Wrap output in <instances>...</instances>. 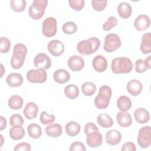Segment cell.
I'll use <instances>...</instances> for the list:
<instances>
[{
  "mask_svg": "<svg viewBox=\"0 0 151 151\" xmlns=\"http://www.w3.org/2000/svg\"><path fill=\"white\" fill-rule=\"evenodd\" d=\"M84 133L87 136V144L90 147H97L101 145L103 137L94 123L92 122L86 123L84 126Z\"/></svg>",
  "mask_w": 151,
  "mask_h": 151,
  "instance_id": "6da1fadb",
  "label": "cell"
},
{
  "mask_svg": "<svg viewBox=\"0 0 151 151\" xmlns=\"http://www.w3.org/2000/svg\"><path fill=\"white\" fill-rule=\"evenodd\" d=\"M27 53V47L22 44L18 43L14 45L13 54L11 59V65L14 69L21 68L24 63Z\"/></svg>",
  "mask_w": 151,
  "mask_h": 151,
  "instance_id": "7a4b0ae2",
  "label": "cell"
},
{
  "mask_svg": "<svg viewBox=\"0 0 151 151\" xmlns=\"http://www.w3.org/2000/svg\"><path fill=\"white\" fill-rule=\"evenodd\" d=\"M100 46V41L96 37H91L80 41L77 45V51L84 55L91 54L98 50Z\"/></svg>",
  "mask_w": 151,
  "mask_h": 151,
  "instance_id": "3957f363",
  "label": "cell"
},
{
  "mask_svg": "<svg viewBox=\"0 0 151 151\" xmlns=\"http://www.w3.org/2000/svg\"><path fill=\"white\" fill-rule=\"evenodd\" d=\"M133 67L132 61L127 57H116L111 61V71L115 74L129 73Z\"/></svg>",
  "mask_w": 151,
  "mask_h": 151,
  "instance_id": "277c9868",
  "label": "cell"
},
{
  "mask_svg": "<svg viewBox=\"0 0 151 151\" xmlns=\"http://www.w3.org/2000/svg\"><path fill=\"white\" fill-rule=\"evenodd\" d=\"M111 88L106 85L100 87L98 94L94 99V104L99 109H104L107 108L110 103L111 97Z\"/></svg>",
  "mask_w": 151,
  "mask_h": 151,
  "instance_id": "5b68a950",
  "label": "cell"
},
{
  "mask_svg": "<svg viewBox=\"0 0 151 151\" xmlns=\"http://www.w3.org/2000/svg\"><path fill=\"white\" fill-rule=\"evenodd\" d=\"M48 5L47 0H34L29 8L28 14L30 18L34 20L41 18L45 12V8Z\"/></svg>",
  "mask_w": 151,
  "mask_h": 151,
  "instance_id": "8992f818",
  "label": "cell"
},
{
  "mask_svg": "<svg viewBox=\"0 0 151 151\" xmlns=\"http://www.w3.org/2000/svg\"><path fill=\"white\" fill-rule=\"evenodd\" d=\"M121 45L122 41L118 35L116 34H109L105 37L103 48L106 51L111 52L117 50Z\"/></svg>",
  "mask_w": 151,
  "mask_h": 151,
  "instance_id": "52a82bcc",
  "label": "cell"
},
{
  "mask_svg": "<svg viewBox=\"0 0 151 151\" xmlns=\"http://www.w3.org/2000/svg\"><path fill=\"white\" fill-rule=\"evenodd\" d=\"M27 78L32 83H43L47 78V73L44 69H31L27 73Z\"/></svg>",
  "mask_w": 151,
  "mask_h": 151,
  "instance_id": "ba28073f",
  "label": "cell"
},
{
  "mask_svg": "<svg viewBox=\"0 0 151 151\" xmlns=\"http://www.w3.org/2000/svg\"><path fill=\"white\" fill-rule=\"evenodd\" d=\"M137 143L142 148H147L151 144V127L146 126L142 127L138 133Z\"/></svg>",
  "mask_w": 151,
  "mask_h": 151,
  "instance_id": "9c48e42d",
  "label": "cell"
},
{
  "mask_svg": "<svg viewBox=\"0 0 151 151\" xmlns=\"http://www.w3.org/2000/svg\"><path fill=\"white\" fill-rule=\"evenodd\" d=\"M42 32L46 37H54L57 31V22L53 17L47 18L42 22Z\"/></svg>",
  "mask_w": 151,
  "mask_h": 151,
  "instance_id": "30bf717a",
  "label": "cell"
},
{
  "mask_svg": "<svg viewBox=\"0 0 151 151\" xmlns=\"http://www.w3.org/2000/svg\"><path fill=\"white\" fill-rule=\"evenodd\" d=\"M34 64L37 68L48 70L51 66V60L46 54L38 53L34 58Z\"/></svg>",
  "mask_w": 151,
  "mask_h": 151,
  "instance_id": "8fae6325",
  "label": "cell"
},
{
  "mask_svg": "<svg viewBox=\"0 0 151 151\" xmlns=\"http://www.w3.org/2000/svg\"><path fill=\"white\" fill-rule=\"evenodd\" d=\"M67 65L71 71H79L84 68V61L80 55H74L68 58Z\"/></svg>",
  "mask_w": 151,
  "mask_h": 151,
  "instance_id": "7c38bea8",
  "label": "cell"
},
{
  "mask_svg": "<svg viewBox=\"0 0 151 151\" xmlns=\"http://www.w3.org/2000/svg\"><path fill=\"white\" fill-rule=\"evenodd\" d=\"M47 48L49 52L55 57L61 55L64 51V45L63 43L57 40L50 41L48 44Z\"/></svg>",
  "mask_w": 151,
  "mask_h": 151,
  "instance_id": "4fadbf2b",
  "label": "cell"
},
{
  "mask_svg": "<svg viewBox=\"0 0 151 151\" xmlns=\"http://www.w3.org/2000/svg\"><path fill=\"white\" fill-rule=\"evenodd\" d=\"M150 18L146 15L141 14L135 19L134 26L137 30L143 31L148 29L150 26Z\"/></svg>",
  "mask_w": 151,
  "mask_h": 151,
  "instance_id": "5bb4252c",
  "label": "cell"
},
{
  "mask_svg": "<svg viewBox=\"0 0 151 151\" xmlns=\"http://www.w3.org/2000/svg\"><path fill=\"white\" fill-rule=\"evenodd\" d=\"M92 66L97 72H104L107 67V61L104 56L101 55H97L93 59Z\"/></svg>",
  "mask_w": 151,
  "mask_h": 151,
  "instance_id": "9a60e30c",
  "label": "cell"
},
{
  "mask_svg": "<svg viewBox=\"0 0 151 151\" xmlns=\"http://www.w3.org/2000/svg\"><path fill=\"white\" fill-rule=\"evenodd\" d=\"M143 86L140 81L136 79H133L129 81L127 84V91L133 96H138L142 91Z\"/></svg>",
  "mask_w": 151,
  "mask_h": 151,
  "instance_id": "2e32d148",
  "label": "cell"
},
{
  "mask_svg": "<svg viewBox=\"0 0 151 151\" xmlns=\"http://www.w3.org/2000/svg\"><path fill=\"white\" fill-rule=\"evenodd\" d=\"M121 139L122 134L117 130H110L106 134V142L109 145H116L120 143Z\"/></svg>",
  "mask_w": 151,
  "mask_h": 151,
  "instance_id": "e0dca14e",
  "label": "cell"
},
{
  "mask_svg": "<svg viewBox=\"0 0 151 151\" xmlns=\"http://www.w3.org/2000/svg\"><path fill=\"white\" fill-rule=\"evenodd\" d=\"M118 124L123 127H127L132 123V118L130 114L126 111H119L116 115Z\"/></svg>",
  "mask_w": 151,
  "mask_h": 151,
  "instance_id": "ac0fdd59",
  "label": "cell"
},
{
  "mask_svg": "<svg viewBox=\"0 0 151 151\" xmlns=\"http://www.w3.org/2000/svg\"><path fill=\"white\" fill-rule=\"evenodd\" d=\"M134 117L136 121L140 124L146 123L150 120V114L149 111L142 107H139L134 111Z\"/></svg>",
  "mask_w": 151,
  "mask_h": 151,
  "instance_id": "d6986e66",
  "label": "cell"
},
{
  "mask_svg": "<svg viewBox=\"0 0 151 151\" xmlns=\"http://www.w3.org/2000/svg\"><path fill=\"white\" fill-rule=\"evenodd\" d=\"M38 112V107L37 105L33 102L28 103L23 110L25 117L29 120L35 119Z\"/></svg>",
  "mask_w": 151,
  "mask_h": 151,
  "instance_id": "ffe728a7",
  "label": "cell"
},
{
  "mask_svg": "<svg viewBox=\"0 0 151 151\" xmlns=\"http://www.w3.org/2000/svg\"><path fill=\"white\" fill-rule=\"evenodd\" d=\"M6 83L12 87H17L20 86L23 83V78L21 74L12 73L9 74L6 79Z\"/></svg>",
  "mask_w": 151,
  "mask_h": 151,
  "instance_id": "44dd1931",
  "label": "cell"
},
{
  "mask_svg": "<svg viewBox=\"0 0 151 151\" xmlns=\"http://www.w3.org/2000/svg\"><path fill=\"white\" fill-rule=\"evenodd\" d=\"M54 80L58 84H64L70 78V73L64 69L57 70L53 74Z\"/></svg>",
  "mask_w": 151,
  "mask_h": 151,
  "instance_id": "7402d4cb",
  "label": "cell"
},
{
  "mask_svg": "<svg viewBox=\"0 0 151 151\" xmlns=\"http://www.w3.org/2000/svg\"><path fill=\"white\" fill-rule=\"evenodd\" d=\"M140 50L143 54H149L151 52V34L145 33L142 37Z\"/></svg>",
  "mask_w": 151,
  "mask_h": 151,
  "instance_id": "603a6c76",
  "label": "cell"
},
{
  "mask_svg": "<svg viewBox=\"0 0 151 151\" xmlns=\"http://www.w3.org/2000/svg\"><path fill=\"white\" fill-rule=\"evenodd\" d=\"M117 12L121 18L123 19L128 18L132 13V6L127 2H122L118 5Z\"/></svg>",
  "mask_w": 151,
  "mask_h": 151,
  "instance_id": "cb8c5ba5",
  "label": "cell"
},
{
  "mask_svg": "<svg viewBox=\"0 0 151 151\" xmlns=\"http://www.w3.org/2000/svg\"><path fill=\"white\" fill-rule=\"evenodd\" d=\"M150 58L151 56H148L146 59H139L135 62V71L139 73L145 72L147 69L150 68Z\"/></svg>",
  "mask_w": 151,
  "mask_h": 151,
  "instance_id": "d4e9b609",
  "label": "cell"
},
{
  "mask_svg": "<svg viewBox=\"0 0 151 151\" xmlns=\"http://www.w3.org/2000/svg\"><path fill=\"white\" fill-rule=\"evenodd\" d=\"M45 130L47 134L51 137H58L61 136L63 133L61 126L57 123L49 124L45 127Z\"/></svg>",
  "mask_w": 151,
  "mask_h": 151,
  "instance_id": "484cf974",
  "label": "cell"
},
{
  "mask_svg": "<svg viewBox=\"0 0 151 151\" xmlns=\"http://www.w3.org/2000/svg\"><path fill=\"white\" fill-rule=\"evenodd\" d=\"M65 129V133L68 136L73 137L77 136L80 132L81 126L77 122L70 121L66 124Z\"/></svg>",
  "mask_w": 151,
  "mask_h": 151,
  "instance_id": "4316f807",
  "label": "cell"
},
{
  "mask_svg": "<svg viewBox=\"0 0 151 151\" xmlns=\"http://www.w3.org/2000/svg\"><path fill=\"white\" fill-rule=\"evenodd\" d=\"M117 106L122 111H128L132 106L130 99L124 95L120 96L117 100Z\"/></svg>",
  "mask_w": 151,
  "mask_h": 151,
  "instance_id": "83f0119b",
  "label": "cell"
},
{
  "mask_svg": "<svg viewBox=\"0 0 151 151\" xmlns=\"http://www.w3.org/2000/svg\"><path fill=\"white\" fill-rule=\"evenodd\" d=\"M97 122L101 127L104 128L110 127L113 124L112 118L106 113L100 114L97 117Z\"/></svg>",
  "mask_w": 151,
  "mask_h": 151,
  "instance_id": "f1b7e54d",
  "label": "cell"
},
{
  "mask_svg": "<svg viewBox=\"0 0 151 151\" xmlns=\"http://www.w3.org/2000/svg\"><path fill=\"white\" fill-rule=\"evenodd\" d=\"M11 138L15 140L22 139L25 135V130L21 126H15L11 127L9 132Z\"/></svg>",
  "mask_w": 151,
  "mask_h": 151,
  "instance_id": "f546056e",
  "label": "cell"
},
{
  "mask_svg": "<svg viewBox=\"0 0 151 151\" xmlns=\"http://www.w3.org/2000/svg\"><path fill=\"white\" fill-rule=\"evenodd\" d=\"M24 100L22 98L18 95L12 96L8 100V106L12 110H18L22 107Z\"/></svg>",
  "mask_w": 151,
  "mask_h": 151,
  "instance_id": "4dcf8cb0",
  "label": "cell"
},
{
  "mask_svg": "<svg viewBox=\"0 0 151 151\" xmlns=\"http://www.w3.org/2000/svg\"><path fill=\"white\" fill-rule=\"evenodd\" d=\"M28 135L32 139H38L42 134L41 128L40 125L36 123H31L27 127Z\"/></svg>",
  "mask_w": 151,
  "mask_h": 151,
  "instance_id": "1f68e13d",
  "label": "cell"
},
{
  "mask_svg": "<svg viewBox=\"0 0 151 151\" xmlns=\"http://www.w3.org/2000/svg\"><path fill=\"white\" fill-rule=\"evenodd\" d=\"M64 92L65 96L70 99H74L79 95L78 87L75 84H68L65 86Z\"/></svg>",
  "mask_w": 151,
  "mask_h": 151,
  "instance_id": "d6a6232c",
  "label": "cell"
},
{
  "mask_svg": "<svg viewBox=\"0 0 151 151\" xmlns=\"http://www.w3.org/2000/svg\"><path fill=\"white\" fill-rule=\"evenodd\" d=\"M96 90V85L90 81H87L81 85V90L83 93L86 96H91L94 94Z\"/></svg>",
  "mask_w": 151,
  "mask_h": 151,
  "instance_id": "836d02e7",
  "label": "cell"
},
{
  "mask_svg": "<svg viewBox=\"0 0 151 151\" xmlns=\"http://www.w3.org/2000/svg\"><path fill=\"white\" fill-rule=\"evenodd\" d=\"M10 6L12 11L17 12H21L24 11L26 7V1L25 0H11Z\"/></svg>",
  "mask_w": 151,
  "mask_h": 151,
  "instance_id": "e575fe53",
  "label": "cell"
},
{
  "mask_svg": "<svg viewBox=\"0 0 151 151\" xmlns=\"http://www.w3.org/2000/svg\"><path fill=\"white\" fill-rule=\"evenodd\" d=\"M62 30L66 34H73L77 30V26L74 22L68 21L63 24Z\"/></svg>",
  "mask_w": 151,
  "mask_h": 151,
  "instance_id": "d590c367",
  "label": "cell"
},
{
  "mask_svg": "<svg viewBox=\"0 0 151 151\" xmlns=\"http://www.w3.org/2000/svg\"><path fill=\"white\" fill-rule=\"evenodd\" d=\"M55 117L54 114H48L45 111H42L40 116V120L41 123L45 125L52 123L55 121Z\"/></svg>",
  "mask_w": 151,
  "mask_h": 151,
  "instance_id": "8d00e7d4",
  "label": "cell"
},
{
  "mask_svg": "<svg viewBox=\"0 0 151 151\" xmlns=\"http://www.w3.org/2000/svg\"><path fill=\"white\" fill-rule=\"evenodd\" d=\"M117 24V19L113 16H111L109 17L107 21L103 25V29L108 31L111 30L113 28L116 27Z\"/></svg>",
  "mask_w": 151,
  "mask_h": 151,
  "instance_id": "74e56055",
  "label": "cell"
},
{
  "mask_svg": "<svg viewBox=\"0 0 151 151\" xmlns=\"http://www.w3.org/2000/svg\"><path fill=\"white\" fill-rule=\"evenodd\" d=\"M11 47V41L6 37H1L0 38V51L1 53L8 52Z\"/></svg>",
  "mask_w": 151,
  "mask_h": 151,
  "instance_id": "f35d334b",
  "label": "cell"
},
{
  "mask_svg": "<svg viewBox=\"0 0 151 151\" xmlns=\"http://www.w3.org/2000/svg\"><path fill=\"white\" fill-rule=\"evenodd\" d=\"M24 123L22 117L19 114H12L9 118L10 125L13 127L15 126H22Z\"/></svg>",
  "mask_w": 151,
  "mask_h": 151,
  "instance_id": "ab89813d",
  "label": "cell"
},
{
  "mask_svg": "<svg viewBox=\"0 0 151 151\" xmlns=\"http://www.w3.org/2000/svg\"><path fill=\"white\" fill-rule=\"evenodd\" d=\"M84 0H69L68 4L70 6L77 11H81L84 6Z\"/></svg>",
  "mask_w": 151,
  "mask_h": 151,
  "instance_id": "60d3db41",
  "label": "cell"
},
{
  "mask_svg": "<svg viewBox=\"0 0 151 151\" xmlns=\"http://www.w3.org/2000/svg\"><path fill=\"white\" fill-rule=\"evenodd\" d=\"M107 4V0H103V1L92 0L91 1L92 7L96 11H103L106 8Z\"/></svg>",
  "mask_w": 151,
  "mask_h": 151,
  "instance_id": "b9f144b4",
  "label": "cell"
},
{
  "mask_svg": "<svg viewBox=\"0 0 151 151\" xmlns=\"http://www.w3.org/2000/svg\"><path fill=\"white\" fill-rule=\"evenodd\" d=\"M69 150L70 151H85L86 148L83 143L76 141L71 144Z\"/></svg>",
  "mask_w": 151,
  "mask_h": 151,
  "instance_id": "7bdbcfd3",
  "label": "cell"
},
{
  "mask_svg": "<svg viewBox=\"0 0 151 151\" xmlns=\"http://www.w3.org/2000/svg\"><path fill=\"white\" fill-rule=\"evenodd\" d=\"M14 150L15 151H30L31 150V147L29 143L26 142H22L17 144L15 147Z\"/></svg>",
  "mask_w": 151,
  "mask_h": 151,
  "instance_id": "ee69618b",
  "label": "cell"
},
{
  "mask_svg": "<svg viewBox=\"0 0 151 151\" xmlns=\"http://www.w3.org/2000/svg\"><path fill=\"white\" fill-rule=\"evenodd\" d=\"M136 150V146L134 145V143L132 142H127L126 143H125L121 148V150L122 151H135Z\"/></svg>",
  "mask_w": 151,
  "mask_h": 151,
  "instance_id": "f6af8a7d",
  "label": "cell"
},
{
  "mask_svg": "<svg viewBox=\"0 0 151 151\" xmlns=\"http://www.w3.org/2000/svg\"><path fill=\"white\" fill-rule=\"evenodd\" d=\"M0 130H4L6 126V120L3 116H0Z\"/></svg>",
  "mask_w": 151,
  "mask_h": 151,
  "instance_id": "bcb514c9",
  "label": "cell"
},
{
  "mask_svg": "<svg viewBox=\"0 0 151 151\" xmlns=\"http://www.w3.org/2000/svg\"><path fill=\"white\" fill-rule=\"evenodd\" d=\"M1 71H2V73H1V77H2L3 76V74H4V72L5 71V70L4 69V66L2 64H1Z\"/></svg>",
  "mask_w": 151,
  "mask_h": 151,
  "instance_id": "7dc6e473",
  "label": "cell"
}]
</instances>
